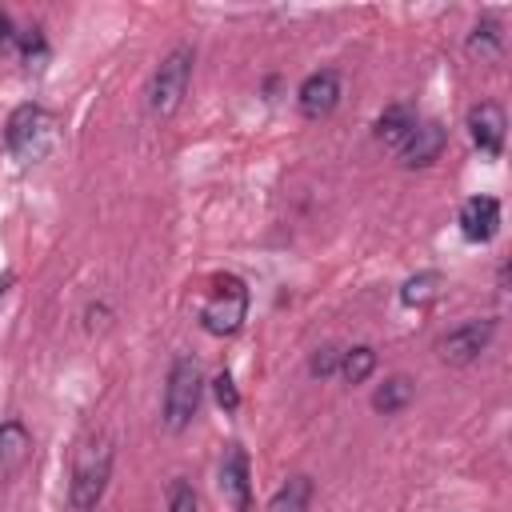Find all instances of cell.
<instances>
[{
	"instance_id": "9",
	"label": "cell",
	"mask_w": 512,
	"mask_h": 512,
	"mask_svg": "<svg viewBox=\"0 0 512 512\" xmlns=\"http://www.w3.org/2000/svg\"><path fill=\"white\" fill-rule=\"evenodd\" d=\"M216 488L224 496V504L232 512H252V484H248V452L240 444H232L220 460V472H216Z\"/></svg>"
},
{
	"instance_id": "13",
	"label": "cell",
	"mask_w": 512,
	"mask_h": 512,
	"mask_svg": "<svg viewBox=\"0 0 512 512\" xmlns=\"http://www.w3.org/2000/svg\"><path fill=\"white\" fill-rule=\"evenodd\" d=\"M416 108L412 104H388L380 116H376V124H372V136H376V144H384V148H400L404 140H408V132L416 128Z\"/></svg>"
},
{
	"instance_id": "6",
	"label": "cell",
	"mask_w": 512,
	"mask_h": 512,
	"mask_svg": "<svg viewBox=\"0 0 512 512\" xmlns=\"http://www.w3.org/2000/svg\"><path fill=\"white\" fill-rule=\"evenodd\" d=\"M492 336H496V320H488V316L484 320H464V324H456L452 332H444L436 340V352H440L444 364L464 368V364L480 360V352H488Z\"/></svg>"
},
{
	"instance_id": "5",
	"label": "cell",
	"mask_w": 512,
	"mask_h": 512,
	"mask_svg": "<svg viewBox=\"0 0 512 512\" xmlns=\"http://www.w3.org/2000/svg\"><path fill=\"white\" fill-rule=\"evenodd\" d=\"M248 284L232 272H220L212 276V288L200 304V328L208 336H236L240 324L248 320Z\"/></svg>"
},
{
	"instance_id": "1",
	"label": "cell",
	"mask_w": 512,
	"mask_h": 512,
	"mask_svg": "<svg viewBox=\"0 0 512 512\" xmlns=\"http://www.w3.org/2000/svg\"><path fill=\"white\" fill-rule=\"evenodd\" d=\"M112 460L116 448L108 436H88L76 456H72V472H68V512H96L108 480H112Z\"/></svg>"
},
{
	"instance_id": "8",
	"label": "cell",
	"mask_w": 512,
	"mask_h": 512,
	"mask_svg": "<svg viewBox=\"0 0 512 512\" xmlns=\"http://www.w3.org/2000/svg\"><path fill=\"white\" fill-rule=\"evenodd\" d=\"M444 144H448V128L440 124V120H416V128L408 132V140L396 148V156H400V168H428V164H436L440 160V152H444Z\"/></svg>"
},
{
	"instance_id": "3",
	"label": "cell",
	"mask_w": 512,
	"mask_h": 512,
	"mask_svg": "<svg viewBox=\"0 0 512 512\" xmlns=\"http://www.w3.org/2000/svg\"><path fill=\"white\" fill-rule=\"evenodd\" d=\"M56 136H60V124L44 104H20L4 120V144L20 164L44 160L56 148Z\"/></svg>"
},
{
	"instance_id": "19",
	"label": "cell",
	"mask_w": 512,
	"mask_h": 512,
	"mask_svg": "<svg viewBox=\"0 0 512 512\" xmlns=\"http://www.w3.org/2000/svg\"><path fill=\"white\" fill-rule=\"evenodd\" d=\"M16 52H20V60L32 68H40L44 60H48V44H44V32L40 28H20V40H16Z\"/></svg>"
},
{
	"instance_id": "21",
	"label": "cell",
	"mask_w": 512,
	"mask_h": 512,
	"mask_svg": "<svg viewBox=\"0 0 512 512\" xmlns=\"http://www.w3.org/2000/svg\"><path fill=\"white\" fill-rule=\"evenodd\" d=\"M340 352H344V348H336V344H320V348L308 356V372H312L316 380L336 376V372H340Z\"/></svg>"
},
{
	"instance_id": "23",
	"label": "cell",
	"mask_w": 512,
	"mask_h": 512,
	"mask_svg": "<svg viewBox=\"0 0 512 512\" xmlns=\"http://www.w3.org/2000/svg\"><path fill=\"white\" fill-rule=\"evenodd\" d=\"M16 40H20V28H16L12 16L0 8V52H16Z\"/></svg>"
},
{
	"instance_id": "18",
	"label": "cell",
	"mask_w": 512,
	"mask_h": 512,
	"mask_svg": "<svg viewBox=\"0 0 512 512\" xmlns=\"http://www.w3.org/2000/svg\"><path fill=\"white\" fill-rule=\"evenodd\" d=\"M312 496H316L312 480H308V476H292V480L272 496L268 512H308V508H312Z\"/></svg>"
},
{
	"instance_id": "12",
	"label": "cell",
	"mask_w": 512,
	"mask_h": 512,
	"mask_svg": "<svg viewBox=\"0 0 512 512\" xmlns=\"http://www.w3.org/2000/svg\"><path fill=\"white\" fill-rule=\"evenodd\" d=\"M32 456V432L24 420H4L0 424V484H8Z\"/></svg>"
},
{
	"instance_id": "11",
	"label": "cell",
	"mask_w": 512,
	"mask_h": 512,
	"mask_svg": "<svg viewBox=\"0 0 512 512\" xmlns=\"http://www.w3.org/2000/svg\"><path fill=\"white\" fill-rule=\"evenodd\" d=\"M500 232V200L496 196H468L460 204V236L468 244H488Z\"/></svg>"
},
{
	"instance_id": "15",
	"label": "cell",
	"mask_w": 512,
	"mask_h": 512,
	"mask_svg": "<svg viewBox=\"0 0 512 512\" xmlns=\"http://www.w3.org/2000/svg\"><path fill=\"white\" fill-rule=\"evenodd\" d=\"M464 48H468V56L480 60V64L500 60V52H504V32H500V24H496L492 16L476 20L472 32H468V40H464Z\"/></svg>"
},
{
	"instance_id": "20",
	"label": "cell",
	"mask_w": 512,
	"mask_h": 512,
	"mask_svg": "<svg viewBox=\"0 0 512 512\" xmlns=\"http://www.w3.org/2000/svg\"><path fill=\"white\" fill-rule=\"evenodd\" d=\"M168 512H200V496L188 476H176L168 484Z\"/></svg>"
},
{
	"instance_id": "10",
	"label": "cell",
	"mask_w": 512,
	"mask_h": 512,
	"mask_svg": "<svg viewBox=\"0 0 512 512\" xmlns=\"http://www.w3.org/2000/svg\"><path fill=\"white\" fill-rule=\"evenodd\" d=\"M468 136H472V144L484 152V156H500L504 152V128H508V120H504V108L496 104V100H480V104H472L468 108Z\"/></svg>"
},
{
	"instance_id": "7",
	"label": "cell",
	"mask_w": 512,
	"mask_h": 512,
	"mask_svg": "<svg viewBox=\"0 0 512 512\" xmlns=\"http://www.w3.org/2000/svg\"><path fill=\"white\" fill-rule=\"evenodd\" d=\"M340 96H344V80L336 68H320V72H308L296 88V108L304 120H324L340 108Z\"/></svg>"
},
{
	"instance_id": "22",
	"label": "cell",
	"mask_w": 512,
	"mask_h": 512,
	"mask_svg": "<svg viewBox=\"0 0 512 512\" xmlns=\"http://www.w3.org/2000/svg\"><path fill=\"white\" fill-rule=\"evenodd\" d=\"M212 396H216V404H220L224 412H236V408H240V392H236L232 372H220V376L212 380Z\"/></svg>"
},
{
	"instance_id": "4",
	"label": "cell",
	"mask_w": 512,
	"mask_h": 512,
	"mask_svg": "<svg viewBox=\"0 0 512 512\" xmlns=\"http://www.w3.org/2000/svg\"><path fill=\"white\" fill-rule=\"evenodd\" d=\"M192 68H196L192 44H176V48L156 64V72H152V80H148V92H144L152 120H172V116L180 112V104H184V96H188V84H192Z\"/></svg>"
},
{
	"instance_id": "2",
	"label": "cell",
	"mask_w": 512,
	"mask_h": 512,
	"mask_svg": "<svg viewBox=\"0 0 512 512\" xmlns=\"http://www.w3.org/2000/svg\"><path fill=\"white\" fill-rule=\"evenodd\" d=\"M200 400H204V368L196 356H176L172 368H168V380H164V400H160V424L164 432L180 436L196 412H200Z\"/></svg>"
},
{
	"instance_id": "16",
	"label": "cell",
	"mask_w": 512,
	"mask_h": 512,
	"mask_svg": "<svg viewBox=\"0 0 512 512\" xmlns=\"http://www.w3.org/2000/svg\"><path fill=\"white\" fill-rule=\"evenodd\" d=\"M440 288H444V276H440L436 268H424V272H416V276H408V280L400 284V304H408V308H428V304L440 296Z\"/></svg>"
},
{
	"instance_id": "17",
	"label": "cell",
	"mask_w": 512,
	"mask_h": 512,
	"mask_svg": "<svg viewBox=\"0 0 512 512\" xmlns=\"http://www.w3.org/2000/svg\"><path fill=\"white\" fill-rule=\"evenodd\" d=\"M376 364H380V360H376V348H372V344H352V348L340 352V372H336V376H340L344 384H364V380L376 372Z\"/></svg>"
},
{
	"instance_id": "14",
	"label": "cell",
	"mask_w": 512,
	"mask_h": 512,
	"mask_svg": "<svg viewBox=\"0 0 512 512\" xmlns=\"http://www.w3.org/2000/svg\"><path fill=\"white\" fill-rule=\"evenodd\" d=\"M412 400H416V380L404 376V372H396V376H388L384 384H376V392H372V412L396 416V412H404Z\"/></svg>"
}]
</instances>
